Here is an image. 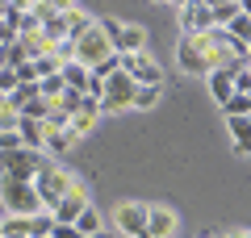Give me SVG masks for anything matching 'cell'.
Masks as SVG:
<instances>
[{
    "mask_svg": "<svg viewBox=\"0 0 251 238\" xmlns=\"http://www.w3.org/2000/svg\"><path fill=\"white\" fill-rule=\"evenodd\" d=\"M176 63L188 75H209L226 63H247V46L234 42L226 29H205V34H184L176 46Z\"/></svg>",
    "mask_w": 251,
    "mask_h": 238,
    "instance_id": "1",
    "label": "cell"
},
{
    "mask_svg": "<svg viewBox=\"0 0 251 238\" xmlns=\"http://www.w3.org/2000/svg\"><path fill=\"white\" fill-rule=\"evenodd\" d=\"M72 184H75V171H72V167H63V163H54V159H46L42 167H38V176H34L38 205H42V209L50 213L54 205L63 201V196L72 192Z\"/></svg>",
    "mask_w": 251,
    "mask_h": 238,
    "instance_id": "2",
    "label": "cell"
},
{
    "mask_svg": "<svg viewBox=\"0 0 251 238\" xmlns=\"http://www.w3.org/2000/svg\"><path fill=\"white\" fill-rule=\"evenodd\" d=\"M42 163H46L42 150H25V146L0 150V180H25V184H34V176H38Z\"/></svg>",
    "mask_w": 251,
    "mask_h": 238,
    "instance_id": "3",
    "label": "cell"
},
{
    "mask_svg": "<svg viewBox=\"0 0 251 238\" xmlns=\"http://www.w3.org/2000/svg\"><path fill=\"white\" fill-rule=\"evenodd\" d=\"M100 29H105L113 54H143L147 50V29L134 25V21H100Z\"/></svg>",
    "mask_w": 251,
    "mask_h": 238,
    "instance_id": "4",
    "label": "cell"
},
{
    "mask_svg": "<svg viewBox=\"0 0 251 238\" xmlns=\"http://www.w3.org/2000/svg\"><path fill=\"white\" fill-rule=\"evenodd\" d=\"M0 201H4V209L13 217H34V213H42L34 184H25V180H0Z\"/></svg>",
    "mask_w": 251,
    "mask_h": 238,
    "instance_id": "5",
    "label": "cell"
},
{
    "mask_svg": "<svg viewBox=\"0 0 251 238\" xmlns=\"http://www.w3.org/2000/svg\"><path fill=\"white\" fill-rule=\"evenodd\" d=\"M67 46H72V59L80 63V67H88V71L97 67L100 59H109V54H113V46H109L105 29H100V21H97V25H92L84 38H75V42H67Z\"/></svg>",
    "mask_w": 251,
    "mask_h": 238,
    "instance_id": "6",
    "label": "cell"
},
{
    "mask_svg": "<svg viewBox=\"0 0 251 238\" xmlns=\"http://www.w3.org/2000/svg\"><path fill=\"white\" fill-rule=\"evenodd\" d=\"M134 88H138V84L126 75V71H113V75L105 79V88H100V100H97L100 113H122V109L134 100Z\"/></svg>",
    "mask_w": 251,
    "mask_h": 238,
    "instance_id": "7",
    "label": "cell"
},
{
    "mask_svg": "<svg viewBox=\"0 0 251 238\" xmlns=\"http://www.w3.org/2000/svg\"><path fill=\"white\" fill-rule=\"evenodd\" d=\"M122 71L134 79L138 88H163V67L151 59V54H122Z\"/></svg>",
    "mask_w": 251,
    "mask_h": 238,
    "instance_id": "8",
    "label": "cell"
},
{
    "mask_svg": "<svg viewBox=\"0 0 251 238\" xmlns=\"http://www.w3.org/2000/svg\"><path fill=\"white\" fill-rule=\"evenodd\" d=\"M147 209L151 205H143V201H126V205H117V213H113V230L122 238H147Z\"/></svg>",
    "mask_w": 251,
    "mask_h": 238,
    "instance_id": "9",
    "label": "cell"
},
{
    "mask_svg": "<svg viewBox=\"0 0 251 238\" xmlns=\"http://www.w3.org/2000/svg\"><path fill=\"white\" fill-rule=\"evenodd\" d=\"M84 209H88V184H84V180L75 176L72 192H67V196H63V201H59V205L50 209V217H54V226H72V221L80 217Z\"/></svg>",
    "mask_w": 251,
    "mask_h": 238,
    "instance_id": "10",
    "label": "cell"
},
{
    "mask_svg": "<svg viewBox=\"0 0 251 238\" xmlns=\"http://www.w3.org/2000/svg\"><path fill=\"white\" fill-rule=\"evenodd\" d=\"M180 29L184 34H205V29H214L209 4H180Z\"/></svg>",
    "mask_w": 251,
    "mask_h": 238,
    "instance_id": "11",
    "label": "cell"
},
{
    "mask_svg": "<svg viewBox=\"0 0 251 238\" xmlns=\"http://www.w3.org/2000/svg\"><path fill=\"white\" fill-rule=\"evenodd\" d=\"M176 230V213L168 205H151L147 209V238H168Z\"/></svg>",
    "mask_w": 251,
    "mask_h": 238,
    "instance_id": "12",
    "label": "cell"
},
{
    "mask_svg": "<svg viewBox=\"0 0 251 238\" xmlns=\"http://www.w3.org/2000/svg\"><path fill=\"white\" fill-rule=\"evenodd\" d=\"M205 79H209V96H214L218 105H226V100L234 96V75H230V71H226V67H218V71H209Z\"/></svg>",
    "mask_w": 251,
    "mask_h": 238,
    "instance_id": "13",
    "label": "cell"
},
{
    "mask_svg": "<svg viewBox=\"0 0 251 238\" xmlns=\"http://www.w3.org/2000/svg\"><path fill=\"white\" fill-rule=\"evenodd\" d=\"M226 130L234 138V150L239 155H251V117H226Z\"/></svg>",
    "mask_w": 251,
    "mask_h": 238,
    "instance_id": "14",
    "label": "cell"
},
{
    "mask_svg": "<svg viewBox=\"0 0 251 238\" xmlns=\"http://www.w3.org/2000/svg\"><path fill=\"white\" fill-rule=\"evenodd\" d=\"M59 75H63V84H67L72 92H84V88H88V67H80L75 59H67V63H63V67H59Z\"/></svg>",
    "mask_w": 251,
    "mask_h": 238,
    "instance_id": "15",
    "label": "cell"
},
{
    "mask_svg": "<svg viewBox=\"0 0 251 238\" xmlns=\"http://www.w3.org/2000/svg\"><path fill=\"white\" fill-rule=\"evenodd\" d=\"M72 226H75V234H80V238H92V234H97V230H100V213H97V209H92V205H88V209H84L80 217L72 221Z\"/></svg>",
    "mask_w": 251,
    "mask_h": 238,
    "instance_id": "16",
    "label": "cell"
},
{
    "mask_svg": "<svg viewBox=\"0 0 251 238\" xmlns=\"http://www.w3.org/2000/svg\"><path fill=\"white\" fill-rule=\"evenodd\" d=\"M25 230H29V238H50V230H54V217L42 209V213H34V217L25 221Z\"/></svg>",
    "mask_w": 251,
    "mask_h": 238,
    "instance_id": "17",
    "label": "cell"
},
{
    "mask_svg": "<svg viewBox=\"0 0 251 238\" xmlns=\"http://www.w3.org/2000/svg\"><path fill=\"white\" fill-rule=\"evenodd\" d=\"M226 34H230L234 42H243V46H251V17H247V13H239V17H234L230 25H226Z\"/></svg>",
    "mask_w": 251,
    "mask_h": 238,
    "instance_id": "18",
    "label": "cell"
},
{
    "mask_svg": "<svg viewBox=\"0 0 251 238\" xmlns=\"http://www.w3.org/2000/svg\"><path fill=\"white\" fill-rule=\"evenodd\" d=\"M75 142H80V138H75L72 130H59V134H46V146H42V150H54V155H63V150L75 146Z\"/></svg>",
    "mask_w": 251,
    "mask_h": 238,
    "instance_id": "19",
    "label": "cell"
},
{
    "mask_svg": "<svg viewBox=\"0 0 251 238\" xmlns=\"http://www.w3.org/2000/svg\"><path fill=\"white\" fill-rule=\"evenodd\" d=\"M25 221L29 217H13V213H9V217H0V234H4V238H29Z\"/></svg>",
    "mask_w": 251,
    "mask_h": 238,
    "instance_id": "20",
    "label": "cell"
},
{
    "mask_svg": "<svg viewBox=\"0 0 251 238\" xmlns=\"http://www.w3.org/2000/svg\"><path fill=\"white\" fill-rule=\"evenodd\" d=\"M222 113L226 117H251V96H239V92H234V96L222 105Z\"/></svg>",
    "mask_w": 251,
    "mask_h": 238,
    "instance_id": "21",
    "label": "cell"
},
{
    "mask_svg": "<svg viewBox=\"0 0 251 238\" xmlns=\"http://www.w3.org/2000/svg\"><path fill=\"white\" fill-rule=\"evenodd\" d=\"M134 109H155L159 105V88H134V100H130Z\"/></svg>",
    "mask_w": 251,
    "mask_h": 238,
    "instance_id": "22",
    "label": "cell"
},
{
    "mask_svg": "<svg viewBox=\"0 0 251 238\" xmlns=\"http://www.w3.org/2000/svg\"><path fill=\"white\" fill-rule=\"evenodd\" d=\"M13 88H17V71H13V67H0V92L9 96Z\"/></svg>",
    "mask_w": 251,
    "mask_h": 238,
    "instance_id": "23",
    "label": "cell"
},
{
    "mask_svg": "<svg viewBox=\"0 0 251 238\" xmlns=\"http://www.w3.org/2000/svg\"><path fill=\"white\" fill-rule=\"evenodd\" d=\"M17 121H21V117L13 113V109H0V134H13V130H17Z\"/></svg>",
    "mask_w": 251,
    "mask_h": 238,
    "instance_id": "24",
    "label": "cell"
},
{
    "mask_svg": "<svg viewBox=\"0 0 251 238\" xmlns=\"http://www.w3.org/2000/svg\"><path fill=\"white\" fill-rule=\"evenodd\" d=\"M17 146H21L17 130H13V134H0V150H17Z\"/></svg>",
    "mask_w": 251,
    "mask_h": 238,
    "instance_id": "25",
    "label": "cell"
},
{
    "mask_svg": "<svg viewBox=\"0 0 251 238\" xmlns=\"http://www.w3.org/2000/svg\"><path fill=\"white\" fill-rule=\"evenodd\" d=\"M50 238H80V234H75V226H54Z\"/></svg>",
    "mask_w": 251,
    "mask_h": 238,
    "instance_id": "26",
    "label": "cell"
},
{
    "mask_svg": "<svg viewBox=\"0 0 251 238\" xmlns=\"http://www.w3.org/2000/svg\"><path fill=\"white\" fill-rule=\"evenodd\" d=\"M92 238H117V230H105V226H100V230H97Z\"/></svg>",
    "mask_w": 251,
    "mask_h": 238,
    "instance_id": "27",
    "label": "cell"
},
{
    "mask_svg": "<svg viewBox=\"0 0 251 238\" xmlns=\"http://www.w3.org/2000/svg\"><path fill=\"white\" fill-rule=\"evenodd\" d=\"M0 109H9V96H4V92H0Z\"/></svg>",
    "mask_w": 251,
    "mask_h": 238,
    "instance_id": "28",
    "label": "cell"
},
{
    "mask_svg": "<svg viewBox=\"0 0 251 238\" xmlns=\"http://www.w3.org/2000/svg\"><path fill=\"white\" fill-rule=\"evenodd\" d=\"M247 67H251V46H247Z\"/></svg>",
    "mask_w": 251,
    "mask_h": 238,
    "instance_id": "29",
    "label": "cell"
},
{
    "mask_svg": "<svg viewBox=\"0 0 251 238\" xmlns=\"http://www.w3.org/2000/svg\"><path fill=\"white\" fill-rule=\"evenodd\" d=\"M205 238H218V234H205Z\"/></svg>",
    "mask_w": 251,
    "mask_h": 238,
    "instance_id": "30",
    "label": "cell"
},
{
    "mask_svg": "<svg viewBox=\"0 0 251 238\" xmlns=\"http://www.w3.org/2000/svg\"><path fill=\"white\" fill-rule=\"evenodd\" d=\"M247 238H251V230H247Z\"/></svg>",
    "mask_w": 251,
    "mask_h": 238,
    "instance_id": "31",
    "label": "cell"
},
{
    "mask_svg": "<svg viewBox=\"0 0 251 238\" xmlns=\"http://www.w3.org/2000/svg\"><path fill=\"white\" fill-rule=\"evenodd\" d=\"M0 238H4V234H0Z\"/></svg>",
    "mask_w": 251,
    "mask_h": 238,
    "instance_id": "32",
    "label": "cell"
}]
</instances>
